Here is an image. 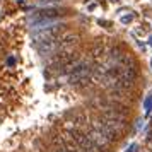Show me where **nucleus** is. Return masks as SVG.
Here are the masks:
<instances>
[{"label":"nucleus","instance_id":"f03ea898","mask_svg":"<svg viewBox=\"0 0 152 152\" xmlns=\"http://www.w3.org/2000/svg\"><path fill=\"white\" fill-rule=\"evenodd\" d=\"M62 15H67V9H60V7H45L36 10L33 17L38 19V21H53V19H58Z\"/></svg>","mask_w":152,"mask_h":152},{"label":"nucleus","instance_id":"ddd939ff","mask_svg":"<svg viewBox=\"0 0 152 152\" xmlns=\"http://www.w3.org/2000/svg\"><path fill=\"white\" fill-rule=\"evenodd\" d=\"M55 152H58V151H55Z\"/></svg>","mask_w":152,"mask_h":152},{"label":"nucleus","instance_id":"9d476101","mask_svg":"<svg viewBox=\"0 0 152 152\" xmlns=\"http://www.w3.org/2000/svg\"><path fill=\"white\" fill-rule=\"evenodd\" d=\"M99 26H110V22L108 21H99Z\"/></svg>","mask_w":152,"mask_h":152},{"label":"nucleus","instance_id":"f8f14e48","mask_svg":"<svg viewBox=\"0 0 152 152\" xmlns=\"http://www.w3.org/2000/svg\"><path fill=\"white\" fill-rule=\"evenodd\" d=\"M113 2H118V0H113Z\"/></svg>","mask_w":152,"mask_h":152},{"label":"nucleus","instance_id":"39448f33","mask_svg":"<svg viewBox=\"0 0 152 152\" xmlns=\"http://www.w3.org/2000/svg\"><path fill=\"white\" fill-rule=\"evenodd\" d=\"M89 137L92 138V142L96 144V147L101 152H106V149H108V147H110V144H111L110 140L104 137L101 132H97L96 128H91V130H89Z\"/></svg>","mask_w":152,"mask_h":152},{"label":"nucleus","instance_id":"f257e3e1","mask_svg":"<svg viewBox=\"0 0 152 152\" xmlns=\"http://www.w3.org/2000/svg\"><path fill=\"white\" fill-rule=\"evenodd\" d=\"M67 24L65 22H51L46 28H39L33 33V41L36 45H41L45 41H51V39H58L60 36L65 33Z\"/></svg>","mask_w":152,"mask_h":152},{"label":"nucleus","instance_id":"0eeeda50","mask_svg":"<svg viewBox=\"0 0 152 152\" xmlns=\"http://www.w3.org/2000/svg\"><path fill=\"white\" fill-rule=\"evenodd\" d=\"M39 4H58V2H63V0H38Z\"/></svg>","mask_w":152,"mask_h":152},{"label":"nucleus","instance_id":"423d86ee","mask_svg":"<svg viewBox=\"0 0 152 152\" xmlns=\"http://www.w3.org/2000/svg\"><path fill=\"white\" fill-rule=\"evenodd\" d=\"M106 55V48H104L103 43H96L92 50H91V58L94 60V62H101L103 60V56Z\"/></svg>","mask_w":152,"mask_h":152},{"label":"nucleus","instance_id":"20e7f679","mask_svg":"<svg viewBox=\"0 0 152 152\" xmlns=\"http://www.w3.org/2000/svg\"><path fill=\"white\" fill-rule=\"evenodd\" d=\"M80 41V36L77 33H63L58 38V51L60 50H74V46H77Z\"/></svg>","mask_w":152,"mask_h":152},{"label":"nucleus","instance_id":"7ed1b4c3","mask_svg":"<svg viewBox=\"0 0 152 152\" xmlns=\"http://www.w3.org/2000/svg\"><path fill=\"white\" fill-rule=\"evenodd\" d=\"M92 128H96L97 132H101L104 137L110 140V142H116L118 138H120V133H118L116 130H113V128L104 121L103 118H96V120L92 121Z\"/></svg>","mask_w":152,"mask_h":152},{"label":"nucleus","instance_id":"6e6552de","mask_svg":"<svg viewBox=\"0 0 152 152\" xmlns=\"http://www.w3.org/2000/svg\"><path fill=\"white\" fill-rule=\"evenodd\" d=\"M132 19H133V15H125V17H121V22L128 24V22H132Z\"/></svg>","mask_w":152,"mask_h":152},{"label":"nucleus","instance_id":"1a4fd4ad","mask_svg":"<svg viewBox=\"0 0 152 152\" xmlns=\"http://www.w3.org/2000/svg\"><path fill=\"white\" fill-rule=\"evenodd\" d=\"M135 151H137V145H135V144H132V145H130V149H128L126 152H135Z\"/></svg>","mask_w":152,"mask_h":152},{"label":"nucleus","instance_id":"9b49d317","mask_svg":"<svg viewBox=\"0 0 152 152\" xmlns=\"http://www.w3.org/2000/svg\"><path fill=\"white\" fill-rule=\"evenodd\" d=\"M56 151H58V152H69L65 147H63V145H60V149H56Z\"/></svg>","mask_w":152,"mask_h":152}]
</instances>
